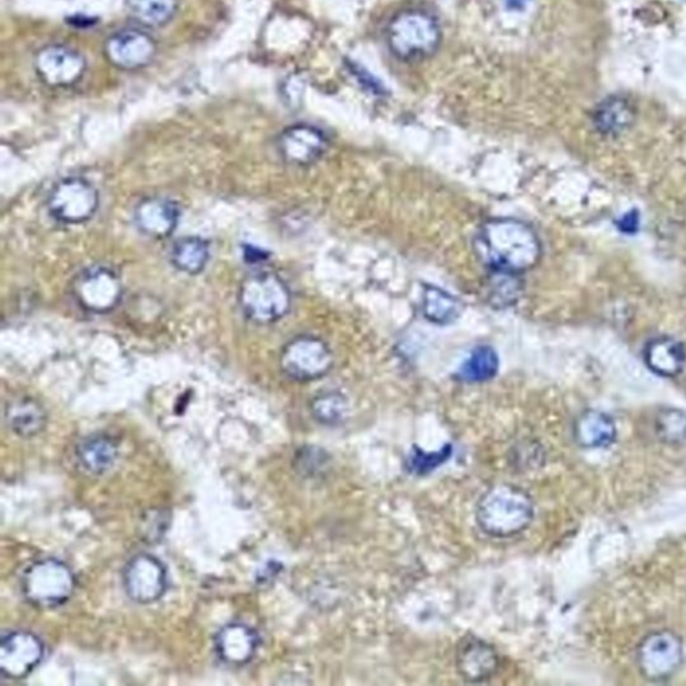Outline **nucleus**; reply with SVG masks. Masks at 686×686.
Masks as SVG:
<instances>
[{"mask_svg":"<svg viewBox=\"0 0 686 686\" xmlns=\"http://www.w3.org/2000/svg\"><path fill=\"white\" fill-rule=\"evenodd\" d=\"M479 256L487 266L507 274H522L541 259L542 246L529 225L512 219L488 221L478 235Z\"/></svg>","mask_w":686,"mask_h":686,"instance_id":"obj_1","label":"nucleus"},{"mask_svg":"<svg viewBox=\"0 0 686 686\" xmlns=\"http://www.w3.org/2000/svg\"><path fill=\"white\" fill-rule=\"evenodd\" d=\"M536 507L524 489L498 485L482 495L476 507V522L486 536L507 539L520 536L532 523Z\"/></svg>","mask_w":686,"mask_h":686,"instance_id":"obj_2","label":"nucleus"},{"mask_svg":"<svg viewBox=\"0 0 686 686\" xmlns=\"http://www.w3.org/2000/svg\"><path fill=\"white\" fill-rule=\"evenodd\" d=\"M391 52L404 61L427 59L441 42V29L434 15L422 10H406L387 27Z\"/></svg>","mask_w":686,"mask_h":686,"instance_id":"obj_3","label":"nucleus"},{"mask_svg":"<svg viewBox=\"0 0 686 686\" xmlns=\"http://www.w3.org/2000/svg\"><path fill=\"white\" fill-rule=\"evenodd\" d=\"M75 590V576L59 559H42L24 571L22 593L30 605L53 609L63 605Z\"/></svg>","mask_w":686,"mask_h":686,"instance_id":"obj_4","label":"nucleus"},{"mask_svg":"<svg viewBox=\"0 0 686 686\" xmlns=\"http://www.w3.org/2000/svg\"><path fill=\"white\" fill-rule=\"evenodd\" d=\"M239 302L251 321L266 325L288 314L291 295L281 278L262 272L245 279L240 285Z\"/></svg>","mask_w":686,"mask_h":686,"instance_id":"obj_5","label":"nucleus"},{"mask_svg":"<svg viewBox=\"0 0 686 686\" xmlns=\"http://www.w3.org/2000/svg\"><path fill=\"white\" fill-rule=\"evenodd\" d=\"M48 207L53 218L62 224H84L97 212L98 193L82 177H66L50 190Z\"/></svg>","mask_w":686,"mask_h":686,"instance_id":"obj_6","label":"nucleus"},{"mask_svg":"<svg viewBox=\"0 0 686 686\" xmlns=\"http://www.w3.org/2000/svg\"><path fill=\"white\" fill-rule=\"evenodd\" d=\"M684 661L683 641L672 632H656L647 635L640 644L637 663L644 677L663 682L678 671Z\"/></svg>","mask_w":686,"mask_h":686,"instance_id":"obj_7","label":"nucleus"},{"mask_svg":"<svg viewBox=\"0 0 686 686\" xmlns=\"http://www.w3.org/2000/svg\"><path fill=\"white\" fill-rule=\"evenodd\" d=\"M281 366L292 380L313 381L332 370L333 354L325 342L314 336H300L284 346Z\"/></svg>","mask_w":686,"mask_h":686,"instance_id":"obj_8","label":"nucleus"},{"mask_svg":"<svg viewBox=\"0 0 686 686\" xmlns=\"http://www.w3.org/2000/svg\"><path fill=\"white\" fill-rule=\"evenodd\" d=\"M123 580L126 594L142 605L163 599L168 588L167 569L160 559L149 554L132 558L125 567Z\"/></svg>","mask_w":686,"mask_h":686,"instance_id":"obj_9","label":"nucleus"},{"mask_svg":"<svg viewBox=\"0 0 686 686\" xmlns=\"http://www.w3.org/2000/svg\"><path fill=\"white\" fill-rule=\"evenodd\" d=\"M73 291L80 306L95 314L116 308L123 295L118 277L104 267H93L82 272L75 279Z\"/></svg>","mask_w":686,"mask_h":686,"instance_id":"obj_10","label":"nucleus"},{"mask_svg":"<svg viewBox=\"0 0 686 686\" xmlns=\"http://www.w3.org/2000/svg\"><path fill=\"white\" fill-rule=\"evenodd\" d=\"M43 656V643L35 634H4L0 643V673L11 679L28 677L41 664Z\"/></svg>","mask_w":686,"mask_h":686,"instance_id":"obj_11","label":"nucleus"},{"mask_svg":"<svg viewBox=\"0 0 686 686\" xmlns=\"http://www.w3.org/2000/svg\"><path fill=\"white\" fill-rule=\"evenodd\" d=\"M35 69L44 84L65 87L77 84L85 73L86 62L73 49L50 44L37 54Z\"/></svg>","mask_w":686,"mask_h":686,"instance_id":"obj_12","label":"nucleus"},{"mask_svg":"<svg viewBox=\"0 0 686 686\" xmlns=\"http://www.w3.org/2000/svg\"><path fill=\"white\" fill-rule=\"evenodd\" d=\"M156 50L154 38L137 29L119 30L107 38L105 43L107 61L121 70H137L149 65Z\"/></svg>","mask_w":686,"mask_h":686,"instance_id":"obj_13","label":"nucleus"},{"mask_svg":"<svg viewBox=\"0 0 686 686\" xmlns=\"http://www.w3.org/2000/svg\"><path fill=\"white\" fill-rule=\"evenodd\" d=\"M285 162L298 167L313 164L328 148V138L311 125H295L285 129L278 142Z\"/></svg>","mask_w":686,"mask_h":686,"instance_id":"obj_14","label":"nucleus"},{"mask_svg":"<svg viewBox=\"0 0 686 686\" xmlns=\"http://www.w3.org/2000/svg\"><path fill=\"white\" fill-rule=\"evenodd\" d=\"M499 654L495 647L479 638L461 641L456 653V666L469 683H485L499 669Z\"/></svg>","mask_w":686,"mask_h":686,"instance_id":"obj_15","label":"nucleus"},{"mask_svg":"<svg viewBox=\"0 0 686 686\" xmlns=\"http://www.w3.org/2000/svg\"><path fill=\"white\" fill-rule=\"evenodd\" d=\"M259 635L252 627L230 624L221 627L215 637V651L225 664L241 666L249 664L259 649Z\"/></svg>","mask_w":686,"mask_h":686,"instance_id":"obj_16","label":"nucleus"},{"mask_svg":"<svg viewBox=\"0 0 686 686\" xmlns=\"http://www.w3.org/2000/svg\"><path fill=\"white\" fill-rule=\"evenodd\" d=\"M139 231L154 239L168 238L179 224V208L167 199H145L136 208Z\"/></svg>","mask_w":686,"mask_h":686,"instance_id":"obj_17","label":"nucleus"},{"mask_svg":"<svg viewBox=\"0 0 686 686\" xmlns=\"http://www.w3.org/2000/svg\"><path fill=\"white\" fill-rule=\"evenodd\" d=\"M574 437L582 448H607L617 438V427H615L613 418L606 413L588 410L578 417L574 425Z\"/></svg>","mask_w":686,"mask_h":686,"instance_id":"obj_18","label":"nucleus"},{"mask_svg":"<svg viewBox=\"0 0 686 686\" xmlns=\"http://www.w3.org/2000/svg\"><path fill=\"white\" fill-rule=\"evenodd\" d=\"M645 362L653 373L661 377H676L683 372L686 351L682 342L661 336L653 340L645 349Z\"/></svg>","mask_w":686,"mask_h":686,"instance_id":"obj_19","label":"nucleus"},{"mask_svg":"<svg viewBox=\"0 0 686 686\" xmlns=\"http://www.w3.org/2000/svg\"><path fill=\"white\" fill-rule=\"evenodd\" d=\"M634 106L621 95H612L596 105L593 121L596 131L605 136H619L634 123Z\"/></svg>","mask_w":686,"mask_h":686,"instance_id":"obj_20","label":"nucleus"},{"mask_svg":"<svg viewBox=\"0 0 686 686\" xmlns=\"http://www.w3.org/2000/svg\"><path fill=\"white\" fill-rule=\"evenodd\" d=\"M80 466L86 472L103 475L111 471L118 457L117 444L105 435H94L80 443L77 450Z\"/></svg>","mask_w":686,"mask_h":686,"instance_id":"obj_21","label":"nucleus"},{"mask_svg":"<svg viewBox=\"0 0 686 686\" xmlns=\"http://www.w3.org/2000/svg\"><path fill=\"white\" fill-rule=\"evenodd\" d=\"M6 422L19 437H34L46 427V413L33 398H19L6 409Z\"/></svg>","mask_w":686,"mask_h":686,"instance_id":"obj_22","label":"nucleus"},{"mask_svg":"<svg viewBox=\"0 0 686 686\" xmlns=\"http://www.w3.org/2000/svg\"><path fill=\"white\" fill-rule=\"evenodd\" d=\"M209 246L205 239L188 237L177 240L172 249V263L177 270L196 276L206 269Z\"/></svg>","mask_w":686,"mask_h":686,"instance_id":"obj_23","label":"nucleus"},{"mask_svg":"<svg viewBox=\"0 0 686 686\" xmlns=\"http://www.w3.org/2000/svg\"><path fill=\"white\" fill-rule=\"evenodd\" d=\"M462 303L448 292L428 285L423 297V313L436 325H449L460 316Z\"/></svg>","mask_w":686,"mask_h":686,"instance_id":"obj_24","label":"nucleus"},{"mask_svg":"<svg viewBox=\"0 0 686 686\" xmlns=\"http://www.w3.org/2000/svg\"><path fill=\"white\" fill-rule=\"evenodd\" d=\"M499 371V357L497 352L489 346L476 347L469 357L464 361L457 377L464 383H486L497 376Z\"/></svg>","mask_w":686,"mask_h":686,"instance_id":"obj_25","label":"nucleus"},{"mask_svg":"<svg viewBox=\"0 0 686 686\" xmlns=\"http://www.w3.org/2000/svg\"><path fill=\"white\" fill-rule=\"evenodd\" d=\"M133 18L146 28H162L175 17L179 0H126Z\"/></svg>","mask_w":686,"mask_h":686,"instance_id":"obj_26","label":"nucleus"},{"mask_svg":"<svg viewBox=\"0 0 686 686\" xmlns=\"http://www.w3.org/2000/svg\"><path fill=\"white\" fill-rule=\"evenodd\" d=\"M311 413L316 422L329 425V427H336L346 420L349 403L339 392L323 393L311 403Z\"/></svg>","mask_w":686,"mask_h":686,"instance_id":"obj_27","label":"nucleus"},{"mask_svg":"<svg viewBox=\"0 0 686 686\" xmlns=\"http://www.w3.org/2000/svg\"><path fill=\"white\" fill-rule=\"evenodd\" d=\"M654 430L661 441L682 444L686 441V413L679 409H664L654 420Z\"/></svg>","mask_w":686,"mask_h":686,"instance_id":"obj_28","label":"nucleus"},{"mask_svg":"<svg viewBox=\"0 0 686 686\" xmlns=\"http://www.w3.org/2000/svg\"><path fill=\"white\" fill-rule=\"evenodd\" d=\"M450 455H453V448L450 446L443 447L440 450L434 454L424 453L422 449L413 450L408 460H406V468L410 474L427 475L434 469L447 462Z\"/></svg>","mask_w":686,"mask_h":686,"instance_id":"obj_29","label":"nucleus"},{"mask_svg":"<svg viewBox=\"0 0 686 686\" xmlns=\"http://www.w3.org/2000/svg\"><path fill=\"white\" fill-rule=\"evenodd\" d=\"M640 227V215L637 211H631L622 216L619 220V228L621 232L634 233L637 232Z\"/></svg>","mask_w":686,"mask_h":686,"instance_id":"obj_30","label":"nucleus"},{"mask_svg":"<svg viewBox=\"0 0 686 686\" xmlns=\"http://www.w3.org/2000/svg\"><path fill=\"white\" fill-rule=\"evenodd\" d=\"M530 0H507L508 9L522 10Z\"/></svg>","mask_w":686,"mask_h":686,"instance_id":"obj_31","label":"nucleus"}]
</instances>
